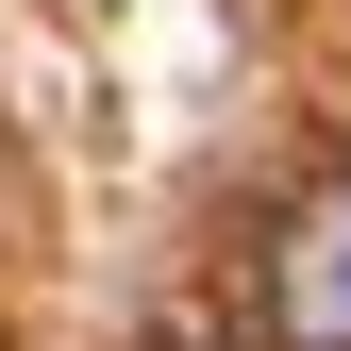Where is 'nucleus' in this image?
<instances>
[{
    "label": "nucleus",
    "mask_w": 351,
    "mask_h": 351,
    "mask_svg": "<svg viewBox=\"0 0 351 351\" xmlns=\"http://www.w3.org/2000/svg\"><path fill=\"white\" fill-rule=\"evenodd\" d=\"M268 335L285 351H351V167L301 184V217L268 234Z\"/></svg>",
    "instance_id": "obj_1"
}]
</instances>
